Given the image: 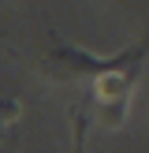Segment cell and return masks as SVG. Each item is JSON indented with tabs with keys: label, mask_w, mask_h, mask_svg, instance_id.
<instances>
[{
	"label": "cell",
	"mask_w": 149,
	"mask_h": 153,
	"mask_svg": "<svg viewBox=\"0 0 149 153\" xmlns=\"http://www.w3.org/2000/svg\"><path fill=\"white\" fill-rule=\"evenodd\" d=\"M86 127H89V112L86 108L71 112V153H86Z\"/></svg>",
	"instance_id": "cell-3"
},
{
	"label": "cell",
	"mask_w": 149,
	"mask_h": 153,
	"mask_svg": "<svg viewBox=\"0 0 149 153\" xmlns=\"http://www.w3.org/2000/svg\"><path fill=\"white\" fill-rule=\"evenodd\" d=\"M149 56V34L142 37L138 45H127V49L112 52V56H93V52L78 49V45H63V41H52L49 49H45L41 56V79L49 82V86L63 90V86H82V82H89L93 86L97 79H104V75L119 71V67L134 64V60H145Z\"/></svg>",
	"instance_id": "cell-1"
},
{
	"label": "cell",
	"mask_w": 149,
	"mask_h": 153,
	"mask_svg": "<svg viewBox=\"0 0 149 153\" xmlns=\"http://www.w3.org/2000/svg\"><path fill=\"white\" fill-rule=\"evenodd\" d=\"M22 120V101L19 97H0V153H4L7 146H11V131H15V123Z\"/></svg>",
	"instance_id": "cell-2"
},
{
	"label": "cell",
	"mask_w": 149,
	"mask_h": 153,
	"mask_svg": "<svg viewBox=\"0 0 149 153\" xmlns=\"http://www.w3.org/2000/svg\"><path fill=\"white\" fill-rule=\"evenodd\" d=\"M145 94H149V79H145Z\"/></svg>",
	"instance_id": "cell-4"
}]
</instances>
